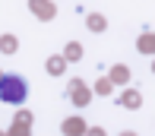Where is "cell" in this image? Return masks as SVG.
I'll use <instances>...</instances> for the list:
<instances>
[{
    "label": "cell",
    "mask_w": 155,
    "mask_h": 136,
    "mask_svg": "<svg viewBox=\"0 0 155 136\" xmlns=\"http://www.w3.org/2000/svg\"><path fill=\"white\" fill-rule=\"evenodd\" d=\"M0 98H3L6 104H19V101H25V98H29V82H25L22 76H16V73L0 76Z\"/></svg>",
    "instance_id": "1"
},
{
    "label": "cell",
    "mask_w": 155,
    "mask_h": 136,
    "mask_svg": "<svg viewBox=\"0 0 155 136\" xmlns=\"http://www.w3.org/2000/svg\"><path fill=\"white\" fill-rule=\"evenodd\" d=\"M79 57H82V45H76V41L67 45V60H79Z\"/></svg>",
    "instance_id": "2"
},
{
    "label": "cell",
    "mask_w": 155,
    "mask_h": 136,
    "mask_svg": "<svg viewBox=\"0 0 155 136\" xmlns=\"http://www.w3.org/2000/svg\"><path fill=\"white\" fill-rule=\"evenodd\" d=\"M89 25H92L95 32H101V28H104V19H101V16H92V19H89Z\"/></svg>",
    "instance_id": "3"
},
{
    "label": "cell",
    "mask_w": 155,
    "mask_h": 136,
    "mask_svg": "<svg viewBox=\"0 0 155 136\" xmlns=\"http://www.w3.org/2000/svg\"><path fill=\"white\" fill-rule=\"evenodd\" d=\"M60 67H63V63H60V60H48V73H57V70H60Z\"/></svg>",
    "instance_id": "4"
}]
</instances>
